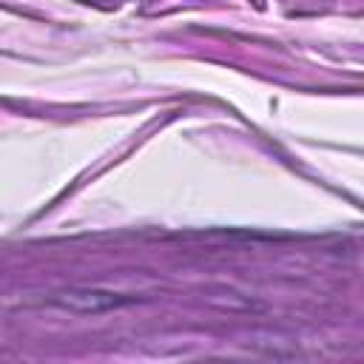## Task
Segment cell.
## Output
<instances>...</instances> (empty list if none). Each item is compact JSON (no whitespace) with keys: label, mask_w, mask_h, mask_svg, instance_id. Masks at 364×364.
I'll list each match as a JSON object with an SVG mask.
<instances>
[{"label":"cell","mask_w":364,"mask_h":364,"mask_svg":"<svg viewBox=\"0 0 364 364\" xmlns=\"http://www.w3.org/2000/svg\"><path fill=\"white\" fill-rule=\"evenodd\" d=\"M57 301H60V304H65V307H77V310H102V307H114V304H119V299H117V296H102V293H77V290L63 293Z\"/></svg>","instance_id":"obj_1"}]
</instances>
